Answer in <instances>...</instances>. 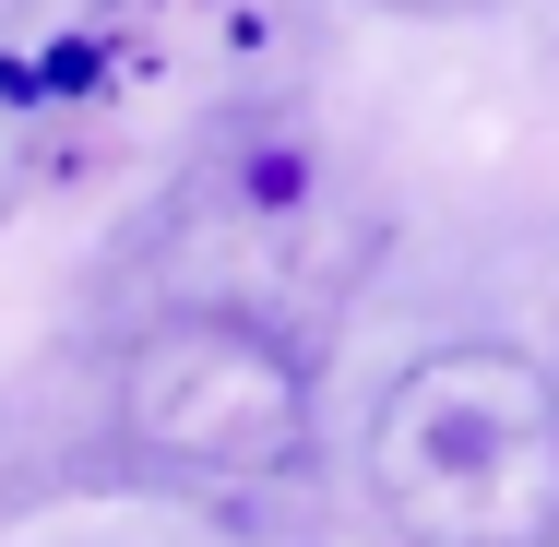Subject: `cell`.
Instances as JSON below:
<instances>
[{
	"mask_svg": "<svg viewBox=\"0 0 559 547\" xmlns=\"http://www.w3.org/2000/svg\"><path fill=\"white\" fill-rule=\"evenodd\" d=\"M357 476L405 547H559V369L488 333L405 357Z\"/></svg>",
	"mask_w": 559,
	"mask_h": 547,
	"instance_id": "6da1fadb",
	"label": "cell"
},
{
	"mask_svg": "<svg viewBox=\"0 0 559 547\" xmlns=\"http://www.w3.org/2000/svg\"><path fill=\"white\" fill-rule=\"evenodd\" d=\"M143 250H155L167 298L298 310V298H334V286L369 274L381 203L286 96H250V108L203 119V143L179 155Z\"/></svg>",
	"mask_w": 559,
	"mask_h": 547,
	"instance_id": "7a4b0ae2",
	"label": "cell"
},
{
	"mask_svg": "<svg viewBox=\"0 0 559 547\" xmlns=\"http://www.w3.org/2000/svg\"><path fill=\"white\" fill-rule=\"evenodd\" d=\"M119 452L167 488H203V500H262L286 476H310V357L286 345L274 310H238V298H155L131 345H119Z\"/></svg>",
	"mask_w": 559,
	"mask_h": 547,
	"instance_id": "3957f363",
	"label": "cell"
},
{
	"mask_svg": "<svg viewBox=\"0 0 559 547\" xmlns=\"http://www.w3.org/2000/svg\"><path fill=\"white\" fill-rule=\"evenodd\" d=\"M310 0H96L48 60L24 119L60 131V155H119L143 131H203L298 72Z\"/></svg>",
	"mask_w": 559,
	"mask_h": 547,
	"instance_id": "277c9868",
	"label": "cell"
},
{
	"mask_svg": "<svg viewBox=\"0 0 559 547\" xmlns=\"http://www.w3.org/2000/svg\"><path fill=\"white\" fill-rule=\"evenodd\" d=\"M381 12H488V0H381Z\"/></svg>",
	"mask_w": 559,
	"mask_h": 547,
	"instance_id": "5b68a950",
	"label": "cell"
}]
</instances>
